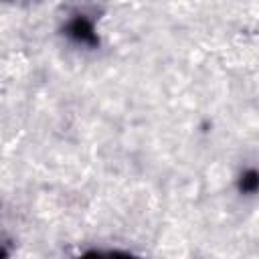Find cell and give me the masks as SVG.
Wrapping results in <instances>:
<instances>
[{
    "instance_id": "1",
    "label": "cell",
    "mask_w": 259,
    "mask_h": 259,
    "mask_svg": "<svg viewBox=\"0 0 259 259\" xmlns=\"http://www.w3.org/2000/svg\"><path fill=\"white\" fill-rule=\"evenodd\" d=\"M67 32L71 38H75L77 42H83V45H95L97 42V36H95V30H93V24L83 18V16H77L69 22L67 26Z\"/></svg>"
},
{
    "instance_id": "2",
    "label": "cell",
    "mask_w": 259,
    "mask_h": 259,
    "mask_svg": "<svg viewBox=\"0 0 259 259\" xmlns=\"http://www.w3.org/2000/svg\"><path fill=\"white\" fill-rule=\"evenodd\" d=\"M241 186H243V190H247V192H255V188H257V174H255L253 170L247 172V174L243 176Z\"/></svg>"
},
{
    "instance_id": "3",
    "label": "cell",
    "mask_w": 259,
    "mask_h": 259,
    "mask_svg": "<svg viewBox=\"0 0 259 259\" xmlns=\"http://www.w3.org/2000/svg\"><path fill=\"white\" fill-rule=\"evenodd\" d=\"M83 259H132L130 255H123V253H89L85 255Z\"/></svg>"
}]
</instances>
